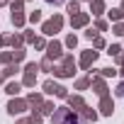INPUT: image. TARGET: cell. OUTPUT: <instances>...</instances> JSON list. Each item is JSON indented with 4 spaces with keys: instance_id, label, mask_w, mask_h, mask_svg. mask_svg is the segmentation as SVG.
I'll use <instances>...</instances> for the list:
<instances>
[{
    "instance_id": "31",
    "label": "cell",
    "mask_w": 124,
    "mask_h": 124,
    "mask_svg": "<svg viewBox=\"0 0 124 124\" xmlns=\"http://www.w3.org/2000/svg\"><path fill=\"white\" fill-rule=\"evenodd\" d=\"M95 29H97V32H105V29H107V22H105V20H95Z\"/></svg>"
},
{
    "instance_id": "20",
    "label": "cell",
    "mask_w": 124,
    "mask_h": 124,
    "mask_svg": "<svg viewBox=\"0 0 124 124\" xmlns=\"http://www.w3.org/2000/svg\"><path fill=\"white\" fill-rule=\"evenodd\" d=\"M54 109H56L54 102H41V107H39L37 112H39V114H54Z\"/></svg>"
},
{
    "instance_id": "39",
    "label": "cell",
    "mask_w": 124,
    "mask_h": 124,
    "mask_svg": "<svg viewBox=\"0 0 124 124\" xmlns=\"http://www.w3.org/2000/svg\"><path fill=\"white\" fill-rule=\"evenodd\" d=\"M10 44V37H3V34H0V46H8Z\"/></svg>"
},
{
    "instance_id": "32",
    "label": "cell",
    "mask_w": 124,
    "mask_h": 124,
    "mask_svg": "<svg viewBox=\"0 0 124 124\" xmlns=\"http://www.w3.org/2000/svg\"><path fill=\"white\" fill-rule=\"evenodd\" d=\"M93 46H95V49H105V39H102V37H95V39H93Z\"/></svg>"
},
{
    "instance_id": "16",
    "label": "cell",
    "mask_w": 124,
    "mask_h": 124,
    "mask_svg": "<svg viewBox=\"0 0 124 124\" xmlns=\"http://www.w3.org/2000/svg\"><path fill=\"white\" fill-rule=\"evenodd\" d=\"M24 22H27V17L22 15V10H15L12 12V24L15 27H24Z\"/></svg>"
},
{
    "instance_id": "47",
    "label": "cell",
    "mask_w": 124,
    "mask_h": 124,
    "mask_svg": "<svg viewBox=\"0 0 124 124\" xmlns=\"http://www.w3.org/2000/svg\"><path fill=\"white\" fill-rule=\"evenodd\" d=\"M119 73H122V76H124V63H122V71H119Z\"/></svg>"
},
{
    "instance_id": "21",
    "label": "cell",
    "mask_w": 124,
    "mask_h": 124,
    "mask_svg": "<svg viewBox=\"0 0 124 124\" xmlns=\"http://www.w3.org/2000/svg\"><path fill=\"white\" fill-rule=\"evenodd\" d=\"M17 71H20V66H17V63H10V66H5V71H3V76H5V78H10V76H15Z\"/></svg>"
},
{
    "instance_id": "22",
    "label": "cell",
    "mask_w": 124,
    "mask_h": 124,
    "mask_svg": "<svg viewBox=\"0 0 124 124\" xmlns=\"http://www.w3.org/2000/svg\"><path fill=\"white\" fill-rule=\"evenodd\" d=\"M90 88V78H78L76 80V90H88Z\"/></svg>"
},
{
    "instance_id": "36",
    "label": "cell",
    "mask_w": 124,
    "mask_h": 124,
    "mask_svg": "<svg viewBox=\"0 0 124 124\" xmlns=\"http://www.w3.org/2000/svg\"><path fill=\"white\" fill-rule=\"evenodd\" d=\"M34 49H46V41L37 37V39H34Z\"/></svg>"
},
{
    "instance_id": "19",
    "label": "cell",
    "mask_w": 124,
    "mask_h": 124,
    "mask_svg": "<svg viewBox=\"0 0 124 124\" xmlns=\"http://www.w3.org/2000/svg\"><path fill=\"white\" fill-rule=\"evenodd\" d=\"M20 90H22V83H8V85H5V93H8V95H17Z\"/></svg>"
},
{
    "instance_id": "28",
    "label": "cell",
    "mask_w": 124,
    "mask_h": 124,
    "mask_svg": "<svg viewBox=\"0 0 124 124\" xmlns=\"http://www.w3.org/2000/svg\"><path fill=\"white\" fill-rule=\"evenodd\" d=\"M32 24H37V22H41V12L39 10H34V12H29V17H27Z\"/></svg>"
},
{
    "instance_id": "35",
    "label": "cell",
    "mask_w": 124,
    "mask_h": 124,
    "mask_svg": "<svg viewBox=\"0 0 124 124\" xmlns=\"http://www.w3.org/2000/svg\"><path fill=\"white\" fill-rule=\"evenodd\" d=\"M24 8V0H12V12L15 10H22Z\"/></svg>"
},
{
    "instance_id": "1",
    "label": "cell",
    "mask_w": 124,
    "mask_h": 124,
    "mask_svg": "<svg viewBox=\"0 0 124 124\" xmlns=\"http://www.w3.org/2000/svg\"><path fill=\"white\" fill-rule=\"evenodd\" d=\"M51 124H90V122H85L71 107H56L54 114H51Z\"/></svg>"
},
{
    "instance_id": "14",
    "label": "cell",
    "mask_w": 124,
    "mask_h": 124,
    "mask_svg": "<svg viewBox=\"0 0 124 124\" xmlns=\"http://www.w3.org/2000/svg\"><path fill=\"white\" fill-rule=\"evenodd\" d=\"M90 12H93L95 17H100V15L105 12V0H90Z\"/></svg>"
},
{
    "instance_id": "4",
    "label": "cell",
    "mask_w": 124,
    "mask_h": 124,
    "mask_svg": "<svg viewBox=\"0 0 124 124\" xmlns=\"http://www.w3.org/2000/svg\"><path fill=\"white\" fill-rule=\"evenodd\" d=\"M61 56H63V46H61V41H49L46 44V58L49 61H61Z\"/></svg>"
},
{
    "instance_id": "37",
    "label": "cell",
    "mask_w": 124,
    "mask_h": 124,
    "mask_svg": "<svg viewBox=\"0 0 124 124\" xmlns=\"http://www.w3.org/2000/svg\"><path fill=\"white\" fill-rule=\"evenodd\" d=\"M34 39H37V37H34L32 32H27V34H24V41H29V44H34Z\"/></svg>"
},
{
    "instance_id": "34",
    "label": "cell",
    "mask_w": 124,
    "mask_h": 124,
    "mask_svg": "<svg viewBox=\"0 0 124 124\" xmlns=\"http://www.w3.org/2000/svg\"><path fill=\"white\" fill-rule=\"evenodd\" d=\"M29 124H41V114H39V112H34V114L29 117Z\"/></svg>"
},
{
    "instance_id": "42",
    "label": "cell",
    "mask_w": 124,
    "mask_h": 124,
    "mask_svg": "<svg viewBox=\"0 0 124 124\" xmlns=\"http://www.w3.org/2000/svg\"><path fill=\"white\" fill-rule=\"evenodd\" d=\"M46 3H54V5H58V3H63V0H46Z\"/></svg>"
},
{
    "instance_id": "23",
    "label": "cell",
    "mask_w": 124,
    "mask_h": 124,
    "mask_svg": "<svg viewBox=\"0 0 124 124\" xmlns=\"http://www.w3.org/2000/svg\"><path fill=\"white\" fill-rule=\"evenodd\" d=\"M122 17H124V12H122L119 8H114V10H109V20H112V22H119Z\"/></svg>"
},
{
    "instance_id": "12",
    "label": "cell",
    "mask_w": 124,
    "mask_h": 124,
    "mask_svg": "<svg viewBox=\"0 0 124 124\" xmlns=\"http://www.w3.org/2000/svg\"><path fill=\"white\" fill-rule=\"evenodd\" d=\"M51 73H54V76H58V78H73L76 68H66V66H54V68H51Z\"/></svg>"
},
{
    "instance_id": "29",
    "label": "cell",
    "mask_w": 124,
    "mask_h": 124,
    "mask_svg": "<svg viewBox=\"0 0 124 124\" xmlns=\"http://www.w3.org/2000/svg\"><path fill=\"white\" fill-rule=\"evenodd\" d=\"M76 44H78V37H76V34H68V37H66V46H68V49H76Z\"/></svg>"
},
{
    "instance_id": "24",
    "label": "cell",
    "mask_w": 124,
    "mask_h": 124,
    "mask_svg": "<svg viewBox=\"0 0 124 124\" xmlns=\"http://www.w3.org/2000/svg\"><path fill=\"white\" fill-rule=\"evenodd\" d=\"M0 63L10 66V63H12V51H3V54H0Z\"/></svg>"
},
{
    "instance_id": "33",
    "label": "cell",
    "mask_w": 124,
    "mask_h": 124,
    "mask_svg": "<svg viewBox=\"0 0 124 124\" xmlns=\"http://www.w3.org/2000/svg\"><path fill=\"white\" fill-rule=\"evenodd\" d=\"M112 32H114V34H117V37H124V24H122V22H117V24H114V29H112Z\"/></svg>"
},
{
    "instance_id": "41",
    "label": "cell",
    "mask_w": 124,
    "mask_h": 124,
    "mask_svg": "<svg viewBox=\"0 0 124 124\" xmlns=\"http://www.w3.org/2000/svg\"><path fill=\"white\" fill-rule=\"evenodd\" d=\"M114 61H117V63L122 66V63H124V54H119V56H114Z\"/></svg>"
},
{
    "instance_id": "13",
    "label": "cell",
    "mask_w": 124,
    "mask_h": 124,
    "mask_svg": "<svg viewBox=\"0 0 124 124\" xmlns=\"http://www.w3.org/2000/svg\"><path fill=\"white\" fill-rule=\"evenodd\" d=\"M78 114H80V117H83V119H85V122H90V124H93V122H95V119H97V112H95V109H93V107H88V105H85V107H83V109H80V112H78Z\"/></svg>"
},
{
    "instance_id": "2",
    "label": "cell",
    "mask_w": 124,
    "mask_h": 124,
    "mask_svg": "<svg viewBox=\"0 0 124 124\" xmlns=\"http://www.w3.org/2000/svg\"><path fill=\"white\" fill-rule=\"evenodd\" d=\"M61 27H63V17H61V15H54L51 20H46V22L41 24V32L49 34V37H54L56 32H61Z\"/></svg>"
},
{
    "instance_id": "10",
    "label": "cell",
    "mask_w": 124,
    "mask_h": 124,
    "mask_svg": "<svg viewBox=\"0 0 124 124\" xmlns=\"http://www.w3.org/2000/svg\"><path fill=\"white\" fill-rule=\"evenodd\" d=\"M90 88L95 90V95H100V97H105L107 95V85H105V80L102 78H90Z\"/></svg>"
},
{
    "instance_id": "48",
    "label": "cell",
    "mask_w": 124,
    "mask_h": 124,
    "mask_svg": "<svg viewBox=\"0 0 124 124\" xmlns=\"http://www.w3.org/2000/svg\"><path fill=\"white\" fill-rule=\"evenodd\" d=\"M122 49H124V46H122Z\"/></svg>"
},
{
    "instance_id": "18",
    "label": "cell",
    "mask_w": 124,
    "mask_h": 124,
    "mask_svg": "<svg viewBox=\"0 0 124 124\" xmlns=\"http://www.w3.org/2000/svg\"><path fill=\"white\" fill-rule=\"evenodd\" d=\"M22 44H24V37H22V34L10 37V46H12V49H22Z\"/></svg>"
},
{
    "instance_id": "9",
    "label": "cell",
    "mask_w": 124,
    "mask_h": 124,
    "mask_svg": "<svg viewBox=\"0 0 124 124\" xmlns=\"http://www.w3.org/2000/svg\"><path fill=\"white\" fill-rule=\"evenodd\" d=\"M66 107H71L73 112H80V109L85 107V102H83L80 95H68V97H66Z\"/></svg>"
},
{
    "instance_id": "3",
    "label": "cell",
    "mask_w": 124,
    "mask_h": 124,
    "mask_svg": "<svg viewBox=\"0 0 124 124\" xmlns=\"http://www.w3.org/2000/svg\"><path fill=\"white\" fill-rule=\"evenodd\" d=\"M37 71H39V63H27L24 66V78H22V85H27V88H34V83H37Z\"/></svg>"
},
{
    "instance_id": "46",
    "label": "cell",
    "mask_w": 124,
    "mask_h": 124,
    "mask_svg": "<svg viewBox=\"0 0 124 124\" xmlns=\"http://www.w3.org/2000/svg\"><path fill=\"white\" fill-rule=\"evenodd\" d=\"M119 10H122V12H124V0H122V8H119Z\"/></svg>"
},
{
    "instance_id": "38",
    "label": "cell",
    "mask_w": 124,
    "mask_h": 124,
    "mask_svg": "<svg viewBox=\"0 0 124 124\" xmlns=\"http://www.w3.org/2000/svg\"><path fill=\"white\" fill-rule=\"evenodd\" d=\"M117 95H119V97H124V80L117 85Z\"/></svg>"
},
{
    "instance_id": "27",
    "label": "cell",
    "mask_w": 124,
    "mask_h": 124,
    "mask_svg": "<svg viewBox=\"0 0 124 124\" xmlns=\"http://www.w3.org/2000/svg\"><path fill=\"white\" fill-rule=\"evenodd\" d=\"M24 54H27L24 49H15V51H12V61H15V63H17V61H22V58H24Z\"/></svg>"
},
{
    "instance_id": "45",
    "label": "cell",
    "mask_w": 124,
    "mask_h": 124,
    "mask_svg": "<svg viewBox=\"0 0 124 124\" xmlns=\"http://www.w3.org/2000/svg\"><path fill=\"white\" fill-rule=\"evenodd\" d=\"M3 80H5V76H3V73H0V83H3Z\"/></svg>"
},
{
    "instance_id": "43",
    "label": "cell",
    "mask_w": 124,
    "mask_h": 124,
    "mask_svg": "<svg viewBox=\"0 0 124 124\" xmlns=\"http://www.w3.org/2000/svg\"><path fill=\"white\" fill-rule=\"evenodd\" d=\"M17 124H29V119H20V122H17Z\"/></svg>"
},
{
    "instance_id": "17",
    "label": "cell",
    "mask_w": 124,
    "mask_h": 124,
    "mask_svg": "<svg viewBox=\"0 0 124 124\" xmlns=\"http://www.w3.org/2000/svg\"><path fill=\"white\" fill-rule=\"evenodd\" d=\"M66 10H68V15L73 17V15H78V12H80V3H78V0H71V3L66 5Z\"/></svg>"
},
{
    "instance_id": "30",
    "label": "cell",
    "mask_w": 124,
    "mask_h": 124,
    "mask_svg": "<svg viewBox=\"0 0 124 124\" xmlns=\"http://www.w3.org/2000/svg\"><path fill=\"white\" fill-rule=\"evenodd\" d=\"M107 54H109V56H119V54H122V46H119V44H112Z\"/></svg>"
},
{
    "instance_id": "44",
    "label": "cell",
    "mask_w": 124,
    "mask_h": 124,
    "mask_svg": "<svg viewBox=\"0 0 124 124\" xmlns=\"http://www.w3.org/2000/svg\"><path fill=\"white\" fill-rule=\"evenodd\" d=\"M5 3H8V0H0V8H3V5H5Z\"/></svg>"
},
{
    "instance_id": "15",
    "label": "cell",
    "mask_w": 124,
    "mask_h": 124,
    "mask_svg": "<svg viewBox=\"0 0 124 124\" xmlns=\"http://www.w3.org/2000/svg\"><path fill=\"white\" fill-rule=\"evenodd\" d=\"M41 102H44V100H41V95H39V93H29V95H27V105H29V107L39 109V107H41Z\"/></svg>"
},
{
    "instance_id": "6",
    "label": "cell",
    "mask_w": 124,
    "mask_h": 124,
    "mask_svg": "<svg viewBox=\"0 0 124 124\" xmlns=\"http://www.w3.org/2000/svg\"><path fill=\"white\" fill-rule=\"evenodd\" d=\"M27 107H29L27 100H20V97H17V100L12 97V100L8 102V112H10V114H20V112H24Z\"/></svg>"
},
{
    "instance_id": "25",
    "label": "cell",
    "mask_w": 124,
    "mask_h": 124,
    "mask_svg": "<svg viewBox=\"0 0 124 124\" xmlns=\"http://www.w3.org/2000/svg\"><path fill=\"white\" fill-rule=\"evenodd\" d=\"M119 71H114V68H100V78H112V76H117Z\"/></svg>"
},
{
    "instance_id": "5",
    "label": "cell",
    "mask_w": 124,
    "mask_h": 124,
    "mask_svg": "<svg viewBox=\"0 0 124 124\" xmlns=\"http://www.w3.org/2000/svg\"><path fill=\"white\" fill-rule=\"evenodd\" d=\"M44 93L46 95H56V97H68V93H66V88L63 85H58V83H54V80H46L44 83Z\"/></svg>"
},
{
    "instance_id": "11",
    "label": "cell",
    "mask_w": 124,
    "mask_h": 124,
    "mask_svg": "<svg viewBox=\"0 0 124 124\" xmlns=\"http://www.w3.org/2000/svg\"><path fill=\"white\" fill-rule=\"evenodd\" d=\"M97 109H100L102 114H107V117H109V114L114 112V102H112V97H109V95L100 97V107H97Z\"/></svg>"
},
{
    "instance_id": "40",
    "label": "cell",
    "mask_w": 124,
    "mask_h": 124,
    "mask_svg": "<svg viewBox=\"0 0 124 124\" xmlns=\"http://www.w3.org/2000/svg\"><path fill=\"white\" fill-rule=\"evenodd\" d=\"M85 37H88V39H95V37H97V32H95V29H88V32H85Z\"/></svg>"
},
{
    "instance_id": "7",
    "label": "cell",
    "mask_w": 124,
    "mask_h": 124,
    "mask_svg": "<svg viewBox=\"0 0 124 124\" xmlns=\"http://www.w3.org/2000/svg\"><path fill=\"white\" fill-rule=\"evenodd\" d=\"M95 58H97V51H93V49L83 51V56H80V68H83V71H88V68L95 63Z\"/></svg>"
},
{
    "instance_id": "26",
    "label": "cell",
    "mask_w": 124,
    "mask_h": 124,
    "mask_svg": "<svg viewBox=\"0 0 124 124\" xmlns=\"http://www.w3.org/2000/svg\"><path fill=\"white\" fill-rule=\"evenodd\" d=\"M39 68H41V71H46V73H51V68H54V61H49V58H44L41 63H39Z\"/></svg>"
},
{
    "instance_id": "8",
    "label": "cell",
    "mask_w": 124,
    "mask_h": 124,
    "mask_svg": "<svg viewBox=\"0 0 124 124\" xmlns=\"http://www.w3.org/2000/svg\"><path fill=\"white\" fill-rule=\"evenodd\" d=\"M88 22H90V15H88V12H78V15L71 17V27H73V29H80V27H85Z\"/></svg>"
}]
</instances>
